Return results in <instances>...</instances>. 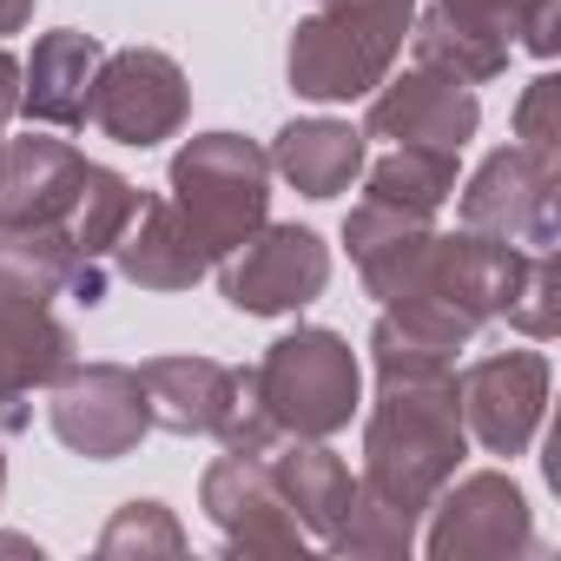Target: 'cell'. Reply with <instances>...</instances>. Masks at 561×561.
Instances as JSON below:
<instances>
[{"label": "cell", "instance_id": "5b68a950", "mask_svg": "<svg viewBox=\"0 0 561 561\" xmlns=\"http://www.w3.org/2000/svg\"><path fill=\"white\" fill-rule=\"evenodd\" d=\"M218 271V291L231 311L244 318H291L305 305L324 298L331 285V244L311 225H257L231 257L211 264Z\"/></svg>", "mask_w": 561, "mask_h": 561}, {"label": "cell", "instance_id": "44dd1931", "mask_svg": "<svg viewBox=\"0 0 561 561\" xmlns=\"http://www.w3.org/2000/svg\"><path fill=\"white\" fill-rule=\"evenodd\" d=\"M364 198L397 205L410 218H436L456 198V152H430V146H390L370 172H364Z\"/></svg>", "mask_w": 561, "mask_h": 561}, {"label": "cell", "instance_id": "d6986e66", "mask_svg": "<svg viewBox=\"0 0 561 561\" xmlns=\"http://www.w3.org/2000/svg\"><path fill=\"white\" fill-rule=\"evenodd\" d=\"M271 482H277V495H285V508L298 515V528L318 535V541L344 522V508L357 495L351 462L337 449L311 443V436H285V443L271 449Z\"/></svg>", "mask_w": 561, "mask_h": 561}, {"label": "cell", "instance_id": "484cf974", "mask_svg": "<svg viewBox=\"0 0 561 561\" xmlns=\"http://www.w3.org/2000/svg\"><path fill=\"white\" fill-rule=\"evenodd\" d=\"M100 554L119 561V554H185V528L172 522L165 502H126L106 535H100Z\"/></svg>", "mask_w": 561, "mask_h": 561}, {"label": "cell", "instance_id": "83f0119b", "mask_svg": "<svg viewBox=\"0 0 561 561\" xmlns=\"http://www.w3.org/2000/svg\"><path fill=\"white\" fill-rule=\"evenodd\" d=\"M436 8H443L449 21H462V27H476V34L502 41V47H515L522 21L541 8V0H436Z\"/></svg>", "mask_w": 561, "mask_h": 561}, {"label": "cell", "instance_id": "6da1fadb", "mask_svg": "<svg viewBox=\"0 0 561 561\" xmlns=\"http://www.w3.org/2000/svg\"><path fill=\"white\" fill-rule=\"evenodd\" d=\"M370 364H377V403L364 416V476L357 489L403 508L410 522L430 515L456 462L469 456L462 403H456V364L390 318L370 331Z\"/></svg>", "mask_w": 561, "mask_h": 561}, {"label": "cell", "instance_id": "f1b7e54d", "mask_svg": "<svg viewBox=\"0 0 561 561\" xmlns=\"http://www.w3.org/2000/svg\"><path fill=\"white\" fill-rule=\"evenodd\" d=\"M14 113H21V60L0 47V126H8Z\"/></svg>", "mask_w": 561, "mask_h": 561}, {"label": "cell", "instance_id": "4fadbf2b", "mask_svg": "<svg viewBox=\"0 0 561 561\" xmlns=\"http://www.w3.org/2000/svg\"><path fill=\"white\" fill-rule=\"evenodd\" d=\"M146 416L172 436H225L244 403V370H225L218 357H146L139 364Z\"/></svg>", "mask_w": 561, "mask_h": 561}, {"label": "cell", "instance_id": "7402d4cb", "mask_svg": "<svg viewBox=\"0 0 561 561\" xmlns=\"http://www.w3.org/2000/svg\"><path fill=\"white\" fill-rule=\"evenodd\" d=\"M410 54H416V67H436V73H449L462 87H489V80L508 73V47L476 34V27H462V21H449L443 8L410 21Z\"/></svg>", "mask_w": 561, "mask_h": 561}, {"label": "cell", "instance_id": "ac0fdd59", "mask_svg": "<svg viewBox=\"0 0 561 561\" xmlns=\"http://www.w3.org/2000/svg\"><path fill=\"white\" fill-rule=\"evenodd\" d=\"M100 41L80 34V27H60V34H41L34 41V60L21 67V113L34 126H54V133H73L87 126V100H93V73H100Z\"/></svg>", "mask_w": 561, "mask_h": 561}, {"label": "cell", "instance_id": "7a4b0ae2", "mask_svg": "<svg viewBox=\"0 0 561 561\" xmlns=\"http://www.w3.org/2000/svg\"><path fill=\"white\" fill-rule=\"evenodd\" d=\"M416 21V0H324V8L291 34L285 73L298 100L318 106H344V100H370Z\"/></svg>", "mask_w": 561, "mask_h": 561}, {"label": "cell", "instance_id": "52a82bcc", "mask_svg": "<svg viewBox=\"0 0 561 561\" xmlns=\"http://www.w3.org/2000/svg\"><path fill=\"white\" fill-rule=\"evenodd\" d=\"M47 423H54V436H60L73 456H87V462H119V456H133L139 436L152 430L139 370H126V364H67V370L47 383Z\"/></svg>", "mask_w": 561, "mask_h": 561}, {"label": "cell", "instance_id": "1f68e13d", "mask_svg": "<svg viewBox=\"0 0 561 561\" xmlns=\"http://www.w3.org/2000/svg\"><path fill=\"white\" fill-rule=\"evenodd\" d=\"M0 489H8V456H0Z\"/></svg>", "mask_w": 561, "mask_h": 561}, {"label": "cell", "instance_id": "ffe728a7", "mask_svg": "<svg viewBox=\"0 0 561 561\" xmlns=\"http://www.w3.org/2000/svg\"><path fill=\"white\" fill-rule=\"evenodd\" d=\"M271 172L305 198H337L364 179V133L344 119H291L271 146Z\"/></svg>", "mask_w": 561, "mask_h": 561}, {"label": "cell", "instance_id": "3957f363", "mask_svg": "<svg viewBox=\"0 0 561 561\" xmlns=\"http://www.w3.org/2000/svg\"><path fill=\"white\" fill-rule=\"evenodd\" d=\"M244 397L277 436L331 443L337 430H351V416L364 403V370L337 331L298 324L291 337H277L257 357V370H244Z\"/></svg>", "mask_w": 561, "mask_h": 561}, {"label": "cell", "instance_id": "7c38bea8", "mask_svg": "<svg viewBox=\"0 0 561 561\" xmlns=\"http://www.w3.org/2000/svg\"><path fill=\"white\" fill-rule=\"evenodd\" d=\"M482 126L476 87L436 73V67H410L397 80H383L370 93L364 113V139H390V146H430V152H462Z\"/></svg>", "mask_w": 561, "mask_h": 561}, {"label": "cell", "instance_id": "8992f818", "mask_svg": "<svg viewBox=\"0 0 561 561\" xmlns=\"http://www.w3.org/2000/svg\"><path fill=\"white\" fill-rule=\"evenodd\" d=\"M192 113V87H185V67L159 47H119V54H100V73H93V100H87V119L119 139V146H165L179 139Z\"/></svg>", "mask_w": 561, "mask_h": 561}, {"label": "cell", "instance_id": "9a60e30c", "mask_svg": "<svg viewBox=\"0 0 561 561\" xmlns=\"http://www.w3.org/2000/svg\"><path fill=\"white\" fill-rule=\"evenodd\" d=\"M87 152L67 139H8L0 146V225H60L80 205L87 185Z\"/></svg>", "mask_w": 561, "mask_h": 561}, {"label": "cell", "instance_id": "4dcf8cb0", "mask_svg": "<svg viewBox=\"0 0 561 561\" xmlns=\"http://www.w3.org/2000/svg\"><path fill=\"white\" fill-rule=\"evenodd\" d=\"M0 554H41L34 541H21V535H0Z\"/></svg>", "mask_w": 561, "mask_h": 561}, {"label": "cell", "instance_id": "f546056e", "mask_svg": "<svg viewBox=\"0 0 561 561\" xmlns=\"http://www.w3.org/2000/svg\"><path fill=\"white\" fill-rule=\"evenodd\" d=\"M34 21V0H0V34H21Z\"/></svg>", "mask_w": 561, "mask_h": 561}, {"label": "cell", "instance_id": "e0dca14e", "mask_svg": "<svg viewBox=\"0 0 561 561\" xmlns=\"http://www.w3.org/2000/svg\"><path fill=\"white\" fill-rule=\"evenodd\" d=\"M113 264H119L126 285H139V291H192L198 277L211 271V257L198 251V238L185 231V218L159 192H139V211L119 231Z\"/></svg>", "mask_w": 561, "mask_h": 561}, {"label": "cell", "instance_id": "d4e9b609", "mask_svg": "<svg viewBox=\"0 0 561 561\" xmlns=\"http://www.w3.org/2000/svg\"><path fill=\"white\" fill-rule=\"evenodd\" d=\"M502 318H508V331H522V337H535V344H548V337L561 331V271H554V251H528L522 285H515V298L502 305Z\"/></svg>", "mask_w": 561, "mask_h": 561}, {"label": "cell", "instance_id": "8fae6325", "mask_svg": "<svg viewBox=\"0 0 561 561\" xmlns=\"http://www.w3.org/2000/svg\"><path fill=\"white\" fill-rule=\"evenodd\" d=\"M198 508L211 515L231 554H305V528L271 482V456L225 449L198 476Z\"/></svg>", "mask_w": 561, "mask_h": 561}, {"label": "cell", "instance_id": "277c9868", "mask_svg": "<svg viewBox=\"0 0 561 561\" xmlns=\"http://www.w3.org/2000/svg\"><path fill=\"white\" fill-rule=\"evenodd\" d=\"M172 211L218 264L271 218V152L238 133H198L172 152Z\"/></svg>", "mask_w": 561, "mask_h": 561}, {"label": "cell", "instance_id": "d6a6232c", "mask_svg": "<svg viewBox=\"0 0 561 561\" xmlns=\"http://www.w3.org/2000/svg\"><path fill=\"white\" fill-rule=\"evenodd\" d=\"M0 146H8V139H0Z\"/></svg>", "mask_w": 561, "mask_h": 561}, {"label": "cell", "instance_id": "30bf717a", "mask_svg": "<svg viewBox=\"0 0 561 561\" xmlns=\"http://www.w3.org/2000/svg\"><path fill=\"white\" fill-rule=\"evenodd\" d=\"M462 430L489 456H528L541 416H548V357L541 351H495L456 377Z\"/></svg>", "mask_w": 561, "mask_h": 561}, {"label": "cell", "instance_id": "4316f807", "mask_svg": "<svg viewBox=\"0 0 561 561\" xmlns=\"http://www.w3.org/2000/svg\"><path fill=\"white\" fill-rule=\"evenodd\" d=\"M515 146L561 172V80L554 73H535L528 93L515 100Z\"/></svg>", "mask_w": 561, "mask_h": 561}, {"label": "cell", "instance_id": "603a6c76", "mask_svg": "<svg viewBox=\"0 0 561 561\" xmlns=\"http://www.w3.org/2000/svg\"><path fill=\"white\" fill-rule=\"evenodd\" d=\"M133 211H139V185L93 159V165H87V185H80V205H73V218H67V238H73L80 264H106L113 244H119V231L133 225Z\"/></svg>", "mask_w": 561, "mask_h": 561}, {"label": "cell", "instance_id": "ba28073f", "mask_svg": "<svg viewBox=\"0 0 561 561\" xmlns=\"http://www.w3.org/2000/svg\"><path fill=\"white\" fill-rule=\"evenodd\" d=\"M430 561H502V554H535V515L528 495L502 476V469H476V476H449L443 495L430 502Z\"/></svg>", "mask_w": 561, "mask_h": 561}, {"label": "cell", "instance_id": "cb8c5ba5", "mask_svg": "<svg viewBox=\"0 0 561 561\" xmlns=\"http://www.w3.org/2000/svg\"><path fill=\"white\" fill-rule=\"evenodd\" d=\"M324 548H337V554H410L416 548V522L403 515V508H390V502H377V495H351V508H344V522L324 535Z\"/></svg>", "mask_w": 561, "mask_h": 561}, {"label": "cell", "instance_id": "9c48e42d", "mask_svg": "<svg viewBox=\"0 0 561 561\" xmlns=\"http://www.w3.org/2000/svg\"><path fill=\"white\" fill-rule=\"evenodd\" d=\"M462 231H489L522 251H554L561 244V172L522 146L489 152L482 172L462 185Z\"/></svg>", "mask_w": 561, "mask_h": 561}, {"label": "cell", "instance_id": "5bb4252c", "mask_svg": "<svg viewBox=\"0 0 561 561\" xmlns=\"http://www.w3.org/2000/svg\"><path fill=\"white\" fill-rule=\"evenodd\" d=\"M0 298L8 305H100L106 298V264H80L73 238L60 225H0Z\"/></svg>", "mask_w": 561, "mask_h": 561}, {"label": "cell", "instance_id": "2e32d148", "mask_svg": "<svg viewBox=\"0 0 561 561\" xmlns=\"http://www.w3.org/2000/svg\"><path fill=\"white\" fill-rule=\"evenodd\" d=\"M73 364V331L47 305L0 298V436L27 430V397Z\"/></svg>", "mask_w": 561, "mask_h": 561}]
</instances>
